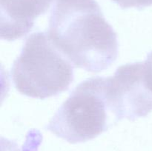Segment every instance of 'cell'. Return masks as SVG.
<instances>
[{"label": "cell", "mask_w": 152, "mask_h": 151, "mask_svg": "<svg viewBox=\"0 0 152 151\" xmlns=\"http://www.w3.org/2000/svg\"><path fill=\"white\" fill-rule=\"evenodd\" d=\"M47 34L77 68L99 73L118 55L117 33L96 0H55Z\"/></svg>", "instance_id": "cell-1"}, {"label": "cell", "mask_w": 152, "mask_h": 151, "mask_svg": "<svg viewBox=\"0 0 152 151\" xmlns=\"http://www.w3.org/2000/svg\"><path fill=\"white\" fill-rule=\"evenodd\" d=\"M113 2L118 4L122 9L134 7L139 10L152 6V0H111Z\"/></svg>", "instance_id": "cell-6"}, {"label": "cell", "mask_w": 152, "mask_h": 151, "mask_svg": "<svg viewBox=\"0 0 152 151\" xmlns=\"http://www.w3.org/2000/svg\"><path fill=\"white\" fill-rule=\"evenodd\" d=\"M143 65L145 83L148 88L152 92V51L148 55Z\"/></svg>", "instance_id": "cell-7"}, {"label": "cell", "mask_w": 152, "mask_h": 151, "mask_svg": "<svg viewBox=\"0 0 152 151\" xmlns=\"http://www.w3.org/2000/svg\"><path fill=\"white\" fill-rule=\"evenodd\" d=\"M105 96L115 121H134L152 111V92L144 76L142 62L122 65L113 76L106 78Z\"/></svg>", "instance_id": "cell-4"}, {"label": "cell", "mask_w": 152, "mask_h": 151, "mask_svg": "<svg viewBox=\"0 0 152 151\" xmlns=\"http://www.w3.org/2000/svg\"><path fill=\"white\" fill-rule=\"evenodd\" d=\"M11 77L22 95L44 99L68 89L74 80L71 62L44 32L31 34L14 61Z\"/></svg>", "instance_id": "cell-2"}, {"label": "cell", "mask_w": 152, "mask_h": 151, "mask_svg": "<svg viewBox=\"0 0 152 151\" xmlns=\"http://www.w3.org/2000/svg\"><path fill=\"white\" fill-rule=\"evenodd\" d=\"M53 0H0V36L14 41L28 34L34 21L49 9Z\"/></svg>", "instance_id": "cell-5"}, {"label": "cell", "mask_w": 152, "mask_h": 151, "mask_svg": "<svg viewBox=\"0 0 152 151\" xmlns=\"http://www.w3.org/2000/svg\"><path fill=\"white\" fill-rule=\"evenodd\" d=\"M106 78L82 81L53 115L45 129L71 144L91 140L106 131L114 117L105 96Z\"/></svg>", "instance_id": "cell-3"}]
</instances>
